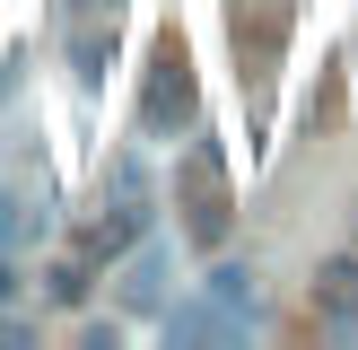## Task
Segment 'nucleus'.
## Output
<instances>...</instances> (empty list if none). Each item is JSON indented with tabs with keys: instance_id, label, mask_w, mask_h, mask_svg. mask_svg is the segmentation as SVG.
<instances>
[{
	"instance_id": "39448f33",
	"label": "nucleus",
	"mask_w": 358,
	"mask_h": 350,
	"mask_svg": "<svg viewBox=\"0 0 358 350\" xmlns=\"http://www.w3.org/2000/svg\"><path fill=\"white\" fill-rule=\"evenodd\" d=\"M306 298H315V315H324L332 332H358V262H350V254H332L324 272H315Z\"/></svg>"
},
{
	"instance_id": "f03ea898",
	"label": "nucleus",
	"mask_w": 358,
	"mask_h": 350,
	"mask_svg": "<svg viewBox=\"0 0 358 350\" xmlns=\"http://www.w3.org/2000/svg\"><path fill=\"white\" fill-rule=\"evenodd\" d=\"M192 105H201V88H192V52L175 44V35H157L149 88H140V132H149V140H175V132H192Z\"/></svg>"
},
{
	"instance_id": "7ed1b4c3",
	"label": "nucleus",
	"mask_w": 358,
	"mask_h": 350,
	"mask_svg": "<svg viewBox=\"0 0 358 350\" xmlns=\"http://www.w3.org/2000/svg\"><path fill=\"white\" fill-rule=\"evenodd\" d=\"M140 227H149V210H140V192H114V210H96V219H87L79 254H87V262H122V254L140 245Z\"/></svg>"
},
{
	"instance_id": "20e7f679",
	"label": "nucleus",
	"mask_w": 358,
	"mask_h": 350,
	"mask_svg": "<svg viewBox=\"0 0 358 350\" xmlns=\"http://www.w3.org/2000/svg\"><path fill=\"white\" fill-rule=\"evenodd\" d=\"M280 35H289V18H280V9H262V18H245V27H236V62H245V88H254V105L271 97V62H280Z\"/></svg>"
},
{
	"instance_id": "f257e3e1",
	"label": "nucleus",
	"mask_w": 358,
	"mask_h": 350,
	"mask_svg": "<svg viewBox=\"0 0 358 350\" xmlns=\"http://www.w3.org/2000/svg\"><path fill=\"white\" fill-rule=\"evenodd\" d=\"M175 210H184V237L201 245V254L227 245V227H236V192H227L219 140H192V149H184V167H175Z\"/></svg>"
},
{
	"instance_id": "6e6552de",
	"label": "nucleus",
	"mask_w": 358,
	"mask_h": 350,
	"mask_svg": "<svg viewBox=\"0 0 358 350\" xmlns=\"http://www.w3.org/2000/svg\"><path fill=\"white\" fill-rule=\"evenodd\" d=\"M87 280H96V262H87V254H62V262L44 272V298H52V307H79Z\"/></svg>"
},
{
	"instance_id": "423d86ee",
	"label": "nucleus",
	"mask_w": 358,
	"mask_h": 350,
	"mask_svg": "<svg viewBox=\"0 0 358 350\" xmlns=\"http://www.w3.org/2000/svg\"><path fill=\"white\" fill-rule=\"evenodd\" d=\"M17 237H44V192L0 184V245H17Z\"/></svg>"
},
{
	"instance_id": "0eeeda50",
	"label": "nucleus",
	"mask_w": 358,
	"mask_h": 350,
	"mask_svg": "<svg viewBox=\"0 0 358 350\" xmlns=\"http://www.w3.org/2000/svg\"><path fill=\"white\" fill-rule=\"evenodd\" d=\"M70 62H79V79L96 88L105 70H114V27H79V35H70Z\"/></svg>"
},
{
	"instance_id": "9d476101",
	"label": "nucleus",
	"mask_w": 358,
	"mask_h": 350,
	"mask_svg": "<svg viewBox=\"0 0 358 350\" xmlns=\"http://www.w3.org/2000/svg\"><path fill=\"white\" fill-rule=\"evenodd\" d=\"M131 298H140V307L157 298V254H140V262H131Z\"/></svg>"
},
{
	"instance_id": "9b49d317",
	"label": "nucleus",
	"mask_w": 358,
	"mask_h": 350,
	"mask_svg": "<svg viewBox=\"0 0 358 350\" xmlns=\"http://www.w3.org/2000/svg\"><path fill=\"white\" fill-rule=\"evenodd\" d=\"M17 289H27V280H17V262H9V245H0V307H9Z\"/></svg>"
},
{
	"instance_id": "1a4fd4ad",
	"label": "nucleus",
	"mask_w": 358,
	"mask_h": 350,
	"mask_svg": "<svg viewBox=\"0 0 358 350\" xmlns=\"http://www.w3.org/2000/svg\"><path fill=\"white\" fill-rule=\"evenodd\" d=\"M210 307L254 315V272H245V262H219V272H210Z\"/></svg>"
}]
</instances>
